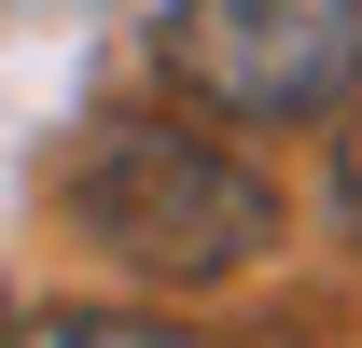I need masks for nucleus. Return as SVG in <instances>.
<instances>
[{"instance_id":"f03ea898","label":"nucleus","mask_w":362,"mask_h":348,"mask_svg":"<svg viewBox=\"0 0 362 348\" xmlns=\"http://www.w3.org/2000/svg\"><path fill=\"white\" fill-rule=\"evenodd\" d=\"M153 70L209 126H320L362 98V0H168Z\"/></svg>"},{"instance_id":"7ed1b4c3","label":"nucleus","mask_w":362,"mask_h":348,"mask_svg":"<svg viewBox=\"0 0 362 348\" xmlns=\"http://www.w3.org/2000/svg\"><path fill=\"white\" fill-rule=\"evenodd\" d=\"M0 348H195L181 320H139V306H42V320H14Z\"/></svg>"},{"instance_id":"20e7f679","label":"nucleus","mask_w":362,"mask_h":348,"mask_svg":"<svg viewBox=\"0 0 362 348\" xmlns=\"http://www.w3.org/2000/svg\"><path fill=\"white\" fill-rule=\"evenodd\" d=\"M320 195H334V223H349V237H362V112H349V126H334V181H320Z\"/></svg>"},{"instance_id":"f257e3e1","label":"nucleus","mask_w":362,"mask_h":348,"mask_svg":"<svg viewBox=\"0 0 362 348\" xmlns=\"http://www.w3.org/2000/svg\"><path fill=\"white\" fill-rule=\"evenodd\" d=\"M56 195H70V237L153 293H209V279H251L279 251V181L181 112H112L56 168Z\"/></svg>"}]
</instances>
